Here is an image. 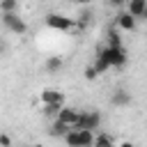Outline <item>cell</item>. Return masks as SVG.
Masks as SVG:
<instances>
[{
  "label": "cell",
  "mask_w": 147,
  "mask_h": 147,
  "mask_svg": "<svg viewBox=\"0 0 147 147\" xmlns=\"http://www.w3.org/2000/svg\"><path fill=\"white\" fill-rule=\"evenodd\" d=\"M46 25L48 28H53V30H60V32H67V30H71L74 25H76V21L74 18H69V16H64V14H48L46 16Z\"/></svg>",
  "instance_id": "5"
},
{
  "label": "cell",
  "mask_w": 147,
  "mask_h": 147,
  "mask_svg": "<svg viewBox=\"0 0 147 147\" xmlns=\"http://www.w3.org/2000/svg\"><path fill=\"white\" fill-rule=\"evenodd\" d=\"M96 76H99V74H96V69H94L92 64H90V67H85V78H87V80H94Z\"/></svg>",
  "instance_id": "19"
},
{
  "label": "cell",
  "mask_w": 147,
  "mask_h": 147,
  "mask_svg": "<svg viewBox=\"0 0 147 147\" xmlns=\"http://www.w3.org/2000/svg\"><path fill=\"white\" fill-rule=\"evenodd\" d=\"M78 113H80V110H78V108H74V106H62L55 119H60V122H64V124L74 126V122L78 119Z\"/></svg>",
  "instance_id": "6"
},
{
  "label": "cell",
  "mask_w": 147,
  "mask_h": 147,
  "mask_svg": "<svg viewBox=\"0 0 147 147\" xmlns=\"http://www.w3.org/2000/svg\"><path fill=\"white\" fill-rule=\"evenodd\" d=\"M140 18H145V21H147V5H145V9H142V16H140Z\"/></svg>",
  "instance_id": "22"
},
{
  "label": "cell",
  "mask_w": 147,
  "mask_h": 147,
  "mask_svg": "<svg viewBox=\"0 0 147 147\" xmlns=\"http://www.w3.org/2000/svg\"><path fill=\"white\" fill-rule=\"evenodd\" d=\"M51 101H64V94L60 90H53V87L41 90V103H51Z\"/></svg>",
  "instance_id": "9"
},
{
  "label": "cell",
  "mask_w": 147,
  "mask_h": 147,
  "mask_svg": "<svg viewBox=\"0 0 147 147\" xmlns=\"http://www.w3.org/2000/svg\"><path fill=\"white\" fill-rule=\"evenodd\" d=\"M92 67L96 69V74H106V71L110 69V64H108V62H106V60H103L101 55H96V57H94V62H92Z\"/></svg>",
  "instance_id": "16"
},
{
  "label": "cell",
  "mask_w": 147,
  "mask_h": 147,
  "mask_svg": "<svg viewBox=\"0 0 147 147\" xmlns=\"http://www.w3.org/2000/svg\"><path fill=\"white\" fill-rule=\"evenodd\" d=\"M115 145V138L108 136V133H94V140H92V147H113Z\"/></svg>",
  "instance_id": "11"
},
{
  "label": "cell",
  "mask_w": 147,
  "mask_h": 147,
  "mask_svg": "<svg viewBox=\"0 0 147 147\" xmlns=\"http://www.w3.org/2000/svg\"><path fill=\"white\" fill-rule=\"evenodd\" d=\"M110 103H113V106H117V108H124V106H129V103H131V94H129L126 90H122V87H119V90H115V92H113Z\"/></svg>",
  "instance_id": "8"
},
{
  "label": "cell",
  "mask_w": 147,
  "mask_h": 147,
  "mask_svg": "<svg viewBox=\"0 0 147 147\" xmlns=\"http://www.w3.org/2000/svg\"><path fill=\"white\" fill-rule=\"evenodd\" d=\"M117 25H119L122 30H126V32H133L136 25H138V18L131 16L129 11H119V14H117Z\"/></svg>",
  "instance_id": "7"
},
{
  "label": "cell",
  "mask_w": 147,
  "mask_h": 147,
  "mask_svg": "<svg viewBox=\"0 0 147 147\" xmlns=\"http://www.w3.org/2000/svg\"><path fill=\"white\" fill-rule=\"evenodd\" d=\"M145 5H147V0H126V11H129L131 16H136V18H140Z\"/></svg>",
  "instance_id": "10"
},
{
  "label": "cell",
  "mask_w": 147,
  "mask_h": 147,
  "mask_svg": "<svg viewBox=\"0 0 147 147\" xmlns=\"http://www.w3.org/2000/svg\"><path fill=\"white\" fill-rule=\"evenodd\" d=\"M0 21H2V25H5L7 30H11V32H16V34H25V32H28V25H25V21L18 16V11H0Z\"/></svg>",
  "instance_id": "4"
},
{
  "label": "cell",
  "mask_w": 147,
  "mask_h": 147,
  "mask_svg": "<svg viewBox=\"0 0 147 147\" xmlns=\"http://www.w3.org/2000/svg\"><path fill=\"white\" fill-rule=\"evenodd\" d=\"M0 11H18V0H0Z\"/></svg>",
  "instance_id": "17"
},
{
  "label": "cell",
  "mask_w": 147,
  "mask_h": 147,
  "mask_svg": "<svg viewBox=\"0 0 147 147\" xmlns=\"http://www.w3.org/2000/svg\"><path fill=\"white\" fill-rule=\"evenodd\" d=\"M62 140L69 145V147H92V140H94V131L92 129H69Z\"/></svg>",
  "instance_id": "1"
},
{
  "label": "cell",
  "mask_w": 147,
  "mask_h": 147,
  "mask_svg": "<svg viewBox=\"0 0 147 147\" xmlns=\"http://www.w3.org/2000/svg\"><path fill=\"white\" fill-rule=\"evenodd\" d=\"M96 55H101L110 67H124V64H126V60H129V55H126L124 46H103V48H99V53H96Z\"/></svg>",
  "instance_id": "2"
},
{
  "label": "cell",
  "mask_w": 147,
  "mask_h": 147,
  "mask_svg": "<svg viewBox=\"0 0 147 147\" xmlns=\"http://www.w3.org/2000/svg\"><path fill=\"white\" fill-rule=\"evenodd\" d=\"M69 129H71L69 124H64V122H60V119H53V124H51V131H48V133H51V136H55V138H62Z\"/></svg>",
  "instance_id": "13"
},
{
  "label": "cell",
  "mask_w": 147,
  "mask_h": 147,
  "mask_svg": "<svg viewBox=\"0 0 147 147\" xmlns=\"http://www.w3.org/2000/svg\"><path fill=\"white\" fill-rule=\"evenodd\" d=\"M90 18H92V9L87 7V9H83V14L78 16V21H76V23H78V25H85V23H87Z\"/></svg>",
  "instance_id": "18"
},
{
  "label": "cell",
  "mask_w": 147,
  "mask_h": 147,
  "mask_svg": "<svg viewBox=\"0 0 147 147\" xmlns=\"http://www.w3.org/2000/svg\"><path fill=\"white\" fill-rule=\"evenodd\" d=\"M101 126V113L99 110H80L78 119L74 122V129H92L96 131Z\"/></svg>",
  "instance_id": "3"
},
{
  "label": "cell",
  "mask_w": 147,
  "mask_h": 147,
  "mask_svg": "<svg viewBox=\"0 0 147 147\" xmlns=\"http://www.w3.org/2000/svg\"><path fill=\"white\" fill-rule=\"evenodd\" d=\"M113 7H122V5H126V0H108Z\"/></svg>",
  "instance_id": "21"
},
{
  "label": "cell",
  "mask_w": 147,
  "mask_h": 147,
  "mask_svg": "<svg viewBox=\"0 0 147 147\" xmlns=\"http://www.w3.org/2000/svg\"><path fill=\"white\" fill-rule=\"evenodd\" d=\"M0 145H5V147H9V145H11V138L2 133V136H0Z\"/></svg>",
  "instance_id": "20"
},
{
  "label": "cell",
  "mask_w": 147,
  "mask_h": 147,
  "mask_svg": "<svg viewBox=\"0 0 147 147\" xmlns=\"http://www.w3.org/2000/svg\"><path fill=\"white\" fill-rule=\"evenodd\" d=\"M62 106H64V101H51V103H44V110H41V113H44L46 117H53V119H55Z\"/></svg>",
  "instance_id": "12"
},
{
  "label": "cell",
  "mask_w": 147,
  "mask_h": 147,
  "mask_svg": "<svg viewBox=\"0 0 147 147\" xmlns=\"http://www.w3.org/2000/svg\"><path fill=\"white\" fill-rule=\"evenodd\" d=\"M106 46H122V37L117 30H108L106 34Z\"/></svg>",
  "instance_id": "14"
},
{
  "label": "cell",
  "mask_w": 147,
  "mask_h": 147,
  "mask_svg": "<svg viewBox=\"0 0 147 147\" xmlns=\"http://www.w3.org/2000/svg\"><path fill=\"white\" fill-rule=\"evenodd\" d=\"M46 69H48V71H57V69H62V57H60V55H51V57L46 60Z\"/></svg>",
  "instance_id": "15"
},
{
  "label": "cell",
  "mask_w": 147,
  "mask_h": 147,
  "mask_svg": "<svg viewBox=\"0 0 147 147\" xmlns=\"http://www.w3.org/2000/svg\"><path fill=\"white\" fill-rule=\"evenodd\" d=\"M76 2H78V5H90L92 0H76Z\"/></svg>",
  "instance_id": "23"
}]
</instances>
